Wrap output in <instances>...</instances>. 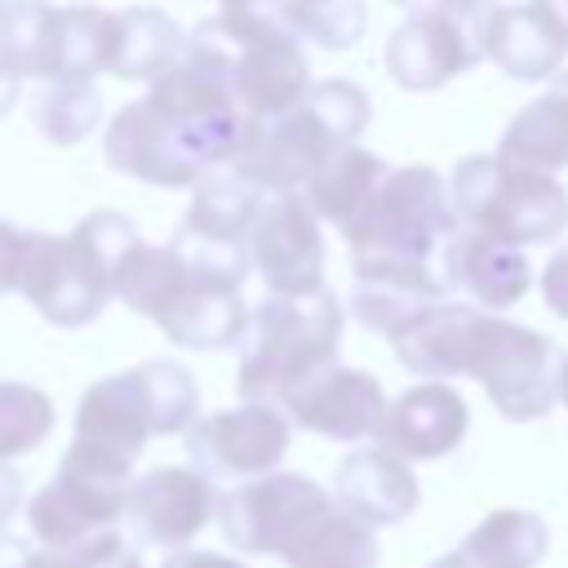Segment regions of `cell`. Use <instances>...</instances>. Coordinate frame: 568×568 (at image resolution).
Masks as SVG:
<instances>
[{
    "instance_id": "obj_1",
    "label": "cell",
    "mask_w": 568,
    "mask_h": 568,
    "mask_svg": "<svg viewBox=\"0 0 568 568\" xmlns=\"http://www.w3.org/2000/svg\"><path fill=\"white\" fill-rule=\"evenodd\" d=\"M248 115L235 98V49L217 22H200L151 93L124 102L106 124V164L151 186H200L235 164Z\"/></svg>"
},
{
    "instance_id": "obj_2",
    "label": "cell",
    "mask_w": 568,
    "mask_h": 568,
    "mask_svg": "<svg viewBox=\"0 0 568 568\" xmlns=\"http://www.w3.org/2000/svg\"><path fill=\"white\" fill-rule=\"evenodd\" d=\"M231 550L275 555L284 568H377V537L346 515L328 488L306 475L275 470L231 488L217 501Z\"/></svg>"
},
{
    "instance_id": "obj_3",
    "label": "cell",
    "mask_w": 568,
    "mask_h": 568,
    "mask_svg": "<svg viewBox=\"0 0 568 568\" xmlns=\"http://www.w3.org/2000/svg\"><path fill=\"white\" fill-rule=\"evenodd\" d=\"M138 240V226L115 209L80 217L67 235L27 231L13 293H22L49 324L80 328L102 315L106 297H115V266Z\"/></svg>"
},
{
    "instance_id": "obj_4",
    "label": "cell",
    "mask_w": 568,
    "mask_h": 568,
    "mask_svg": "<svg viewBox=\"0 0 568 568\" xmlns=\"http://www.w3.org/2000/svg\"><path fill=\"white\" fill-rule=\"evenodd\" d=\"M342 346V306L328 288L280 297L271 293L248 311L240 337V395L244 404H284L302 382L337 364Z\"/></svg>"
},
{
    "instance_id": "obj_5",
    "label": "cell",
    "mask_w": 568,
    "mask_h": 568,
    "mask_svg": "<svg viewBox=\"0 0 568 568\" xmlns=\"http://www.w3.org/2000/svg\"><path fill=\"white\" fill-rule=\"evenodd\" d=\"M448 195L466 231H479L510 248L550 244L568 226V191L550 173L510 164L501 155L457 160Z\"/></svg>"
},
{
    "instance_id": "obj_6",
    "label": "cell",
    "mask_w": 568,
    "mask_h": 568,
    "mask_svg": "<svg viewBox=\"0 0 568 568\" xmlns=\"http://www.w3.org/2000/svg\"><path fill=\"white\" fill-rule=\"evenodd\" d=\"M342 235L355 248V257H395V262L435 266L444 244L457 235L453 195L444 191V178L426 164L390 169L364 217Z\"/></svg>"
},
{
    "instance_id": "obj_7",
    "label": "cell",
    "mask_w": 568,
    "mask_h": 568,
    "mask_svg": "<svg viewBox=\"0 0 568 568\" xmlns=\"http://www.w3.org/2000/svg\"><path fill=\"white\" fill-rule=\"evenodd\" d=\"M129 484H133V466L71 444L58 462V475L27 506L31 537L44 550L71 555L93 537L115 532V519L124 515L129 501Z\"/></svg>"
},
{
    "instance_id": "obj_8",
    "label": "cell",
    "mask_w": 568,
    "mask_h": 568,
    "mask_svg": "<svg viewBox=\"0 0 568 568\" xmlns=\"http://www.w3.org/2000/svg\"><path fill=\"white\" fill-rule=\"evenodd\" d=\"M493 9H497L493 0H457L448 9L408 13V22H399L386 40L390 80L399 89L430 93L453 75H462L466 67H475L479 58H488L484 40Z\"/></svg>"
},
{
    "instance_id": "obj_9",
    "label": "cell",
    "mask_w": 568,
    "mask_h": 568,
    "mask_svg": "<svg viewBox=\"0 0 568 568\" xmlns=\"http://www.w3.org/2000/svg\"><path fill=\"white\" fill-rule=\"evenodd\" d=\"M559 351L546 333L515 324V320H488L479 355L470 364V377L488 390L493 408L510 422H537L559 399Z\"/></svg>"
},
{
    "instance_id": "obj_10",
    "label": "cell",
    "mask_w": 568,
    "mask_h": 568,
    "mask_svg": "<svg viewBox=\"0 0 568 568\" xmlns=\"http://www.w3.org/2000/svg\"><path fill=\"white\" fill-rule=\"evenodd\" d=\"M288 413L275 404H240L200 417L186 430V457L204 479L248 484L262 475H275V466L288 453Z\"/></svg>"
},
{
    "instance_id": "obj_11",
    "label": "cell",
    "mask_w": 568,
    "mask_h": 568,
    "mask_svg": "<svg viewBox=\"0 0 568 568\" xmlns=\"http://www.w3.org/2000/svg\"><path fill=\"white\" fill-rule=\"evenodd\" d=\"M342 151L328 129L311 115L306 98L275 120H248L244 129V146L235 155L231 169H240L257 191H275V195H302L311 186V178L328 164V155Z\"/></svg>"
},
{
    "instance_id": "obj_12",
    "label": "cell",
    "mask_w": 568,
    "mask_h": 568,
    "mask_svg": "<svg viewBox=\"0 0 568 568\" xmlns=\"http://www.w3.org/2000/svg\"><path fill=\"white\" fill-rule=\"evenodd\" d=\"M248 257L271 293L302 297L324 288V235L306 195H275L262 204L248 235Z\"/></svg>"
},
{
    "instance_id": "obj_13",
    "label": "cell",
    "mask_w": 568,
    "mask_h": 568,
    "mask_svg": "<svg viewBox=\"0 0 568 568\" xmlns=\"http://www.w3.org/2000/svg\"><path fill=\"white\" fill-rule=\"evenodd\" d=\"M213 479H204L195 466H155L129 484L124 519L142 546L160 550H186L195 532L217 515Z\"/></svg>"
},
{
    "instance_id": "obj_14",
    "label": "cell",
    "mask_w": 568,
    "mask_h": 568,
    "mask_svg": "<svg viewBox=\"0 0 568 568\" xmlns=\"http://www.w3.org/2000/svg\"><path fill=\"white\" fill-rule=\"evenodd\" d=\"M280 408L302 430H315V435L337 439V444H359V439H377L382 435V422H386L390 404H386L382 382L373 373L346 368V364H328L324 373L302 382Z\"/></svg>"
},
{
    "instance_id": "obj_15",
    "label": "cell",
    "mask_w": 568,
    "mask_h": 568,
    "mask_svg": "<svg viewBox=\"0 0 568 568\" xmlns=\"http://www.w3.org/2000/svg\"><path fill=\"white\" fill-rule=\"evenodd\" d=\"M448 293L439 266L422 262H395V257H355V293L351 311L364 328L382 337H399L413 328L430 306H439Z\"/></svg>"
},
{
    "instance_id": "obj_16",
    "label": "cell",
    "mask_w": 568,
    "mask_h": 568,
    "mask_svg": "<svg viewBox=\"0 0 568 568\" xmlns=\"http://www.w3.org/2000/svg\"><path fill=\"white\" fill-rule=\"evenodd\" d=\"M151 435H155V426H151V404H146V390H142L138 368L111 373V377L93 382L80 395L75 439L71 444H80V448H89L98 457H111V462L133 466Z\"/></svg>"
},
{
    "instance_id": "obj_17",
    "label": "cell",
    "mask_w": 568,
    "mask_h": 568,
    "mask_svg": "<svg viewBox=\"0 0 568 568\" xmlns=\"http://www.w3.org/2000/svg\"><path fill=\"white\" fill-rule=\"evenodd\" d=\"M333 501L368 528H390V524H399L417 510L422 493H417L413 466L399 453L373 444V448H351L337 462Z\"/></svg>"
},
{
    "instance_id": "obj_18",
    "label": "cell",
    "mask_w": 568,
    "mask_h": 568,
    "mask_svg": "<svg viewBox=\"0 0 568 568\" xmlns=\"http://www.w3.org/2000/svg\"><path fill=\"white\" fill-rule=\"evenodd\" d=\"M466 426H470L466 399L448 382H422L408 386L399 399H390L377 439L404 462H435L466 439Z\"/></svg>"
},
{
    "instance_id": "obj_19",
    "label": "cell",
    "mask_w": 568,
    "mask_h": 568,
    "mask_svg": "<svg viewBox=\"0 0 568 568\" xmlns=\"http://www.w3.org/2000/svg\"><path fill=\"white\" fill-rule=\"evenodd\" d=\"M488 311L466 306V302H439L430 306L413 328H404L390 346L395 359L426 377V382H448V377H470V364L479 355L484 328H488Z\"/></svg>"
},
{
    "instance_id": "obj_20",
    "label": "cell",
    "mask_w": 568,
    "mask_h": 568,
    "mask_svg": "<svg viewBox=\"0 0 568 568\" xmlns=\"http://www.w3.org/2000/svg\"><path fill=\"white\" fill-rule=\"evenodd\" d=\"M235 49V98L248 120L288 115L311 93V62L297 36H266Z\"/></svg>"
},
{
    "instance_id": "obj_21",
    "label": "cell",
    "mask_w": 568,
    "mask_h": 568,
    "mask_svg": "<svg viewBox=\"0 0 568 568\" xmlns=\"http://www.w3.org/2000/svg\"><path fill=\"white\" fill-rule=\"evenodd\" d=\"M439 275L448 288H466L479 311H506L528 293L532 266L524 248H510L479 231L457 226V235L439 253Z\"/></svg>"
},
{
    "instance_id": "obj_22",
    "label": "cell",
    "mask_w": 568,
    "mask_h": 568,
    "mask_svg": "<svg viewBox=\"0 0 568 568\" xmlns=\"http://www.w3.org/2000/svg\"><path fill=\"white\" fill-rule=\"evenodd\" d=\"M155 324L173 346L222 351V346H240L248 311H244V297H240L235 280H217V275H204V271L186 266V288L178 293V302Z\"/></svg>"
},
{
    "instance_id": "obj_23",
    "label": "cell",
    "mask_w": 568,
    "mask_h": 568,
    "mask_svg": "<svg viewBox=\"0 0 568 568\" xmlns=\"http://www.w3.org/2000/svg\"><path fill=\"white\" fill-rule=\"evenodd\" d=\"M488 58L510 80H555L568 58V31L541 4H497L488 18Z\"/></svg>"
},
{
    "instance_id": "obj_24",
    "label": "cell",
    "mask_w": 568,
    "mask_h": 568,
    "mask_svg": "<svg viewBox=\"0 0 568 568\" xmlns=\"http://www.w3.org/2000/svg\"><path fill=\"white\" fill-rule=\"evenodd\" d=\"M266 204V191H257L240 169H213L195 195H191V209L182 217V235L191 240H204V244H217V248H248V235L257 226V213Z\"/></svg>"
},
{
    "instance_id": "obj_25",
    "label": "cell",
    "mask_w": 568,
    "mask_h": 568,
    "mask_svg": "<svg viewBox=\"0 0 568 568\" xmlns=\"http://www.w3.org/2000/svg\"><path fill=\"white\" fill-rule=\"evenodd\" d=\"M386 173H390L386 160L373 155V151H364V146L355 142V146L333 151L328 164L311 178V186H306L302 195H306V204H311L315 217L333 222L337 231H351V226L364 217V209L373 204V195L382 191Z\"/></svg>"
},
{
    "instance_id": "obj_26",
    "label": "cell",
    "mask_w": 568,
    "mask_h": 568,
    "mask_svg": "<svg viewBox=\"0 0 568 568\" xmlns=\"http://www.w3.org/2000/svg\"><path fill=\"white\" fill-rule=\"evenodd\" d=\"M501 160L537 169V173H559L568 169V71L550 80L541 98H532L501 133Z\"/></svg>"
},
{
    "instance_id": "obj_27",
    "label": "cell",
    "mask_w": 568,
    "mask_h": 568,
    "mask_svg": "<svg viewBox=\"0 0 568 568\" xmlns=\"http://www.w3.org/2000/svg\"><path fill=\"white\" fill-rule=\"evenodd\" d=\"M111 44H115V13L98 9V4L58 9L44 80H53V84H93L98 71H111Z\"/></svg>"
},
{
    "instance_id": "obj_28",
    "label": "cell",
    "mask_w": 568,
    "mask_h": 568,
    "mask_svg": "<svg viewBox=\"0 0 568 568\" xmlns=\"http://www.w3.org/2000/svg\"><path fill=\"white\" fill-rule=\"evenodd\" d=\"M182 27L151 9V4H133L115 13V44H111V75L120 80H155L160 71L173 67V58L182 53Z\"/></svg>"
},
{
    "instance_id": "obj_29",
    "label": "cell",
    "mask_w": 568,
    "mask_h": 568,
    "mask_svg": "<svg viewBox=\"0 0 568 568\" xmlns=\"http://www.w3.org/2000/svg\"><path fill=\"white\" fill-rule=\"evenodd\" d=\"M182 288H186V262H182V253L173 244H146V240H138L124 253V262L115 266V280H111V293L129 311L146 315V320H160L178 302Z\"/></svg>"
},
{
    "instance_id": "obj_30",
    "label": "cell",
    "mask_w": 568,
    "mask_h": 568,
    "mask_svg": "<svg viewBox=\"0 0 568 568\" xmlns=\"http://www.w3.org/2000/svg\"><path fill=\"white\" fill-rule=\"evenodd\" d=\"M462 550L479 568H537L550 550V528L532 510H493L462 537Z\"/></svg>"
},
{
    "instance_id": "obj_31",
    "label": "cell",
    "mask_w": 568,
    "mask_h": 568,
    "mask_svg": "<svg viewBox=\"0 0 568 568\" xmlns=\"http://www.w3.org/2000/svg\"><path fill=\"white\" fill-rule=\"evenodd\" d=\"M53 13L58 9L44 4V0H4V9H0V62L9 71L44 80Z\"/></svg>"
},
{
    "instance_id": "obj_32",
    "label": "cell",
    "mask_w": 568,
    "mask_h": 568,
    "mask_svg": "<svg viewBox=\"0 0 568 568\" xmlns=\"http://www.w3.org/2000/svg\"><path fill=\"white\" fill-rule=\"evenodd\" d=\"M138 377L151 404L155 435H186L200 422V386L178 359H146L138 364Z\"/></svg>"
},
{
    "instance_id": "obj_33",
    "label": "cell",
    "mask_w": 568,
    "mask_h": 568,
    "mask_svg": "<svg viewBox=\"0 0 568 568\" xmlns=\"http://www.w3.org/2000/svg\"><path fill=\"white\" fill-rule=\"evenodd\" d=\"M31 120L53 146H75L98 129L102 98H98L93 84H49V89L36 93Z\"/></svg>"
},
{
    "instance_id": "obj_34",
    "label": "cell",
    "mask_w": 568,
    "mask_h": 568,
    "mask_svg": "<svg viewBox=\"0 0 568 568\" xmlns=\"http://www.w3.org/2000/svg\"><path fill=\"white\" fill-rule=\"evenodd\" d=\"M53 430V399L31 382H0V462L40 448Z\"/></svg>"
},
{
    "instance_id": "obj_35",
    "label": "cell",
    "mask_w": 568,
    "mask_h": 568,
    "mask_svg": "<svg viewBox=\"0 0 568 568\" xmlns=\"http://www.w3.org/2000/svg\"><path fill=\"white\" fill-rule=\"evenodd\" d=\"M288 22L297 40H311L320 49H355L364 27H368V9L364 0H288Z\"/></svg>"
},
{
    "instance_id": "obj_36",
    "label": "cell",
    "mask_w": 568,
    "mask_h": 568,
    "mask_svg": "<svg viewBox=\"0 0 568 568\" xmlns=\"http://www.w3.org/2000/svg\"><path fill=\"white\" fill-rule=\"evenodd\" d=\"M306 106L328 129V138L337 146H355V138L373 120V102H368V93L355 80H320V84H311Z\"/></svg>"
},
{
    "instance_id": "obj_37",
    "label": "cell",
    "mask_w": 568,
    "mask_h": 568,
    "mask_svg": "<svg viewBox=\"0 0 568 568\" xmlns=\"http://www.w3.org/2000/svg\"><path fill=\"white\" fill-rule=\"evenodd\" d=\"M75 555L84 559V568H142V555L120 532H102L89 546H80Z\"/></svg>"
},
{
    "instance_id": "obj_38",
    "label": "cell",
    "mask_w": 568,
    "mask_h": 568,
    "mask_svg": "<svg viewBox=\"0 0 568 568\" xmlns=\"http://www.w3.org/2000/svg\"><path fill=\"white\" fill-rule=\"evenodd\" d=\"M541 297L559 320H568V244H559L541 266Z\"/></svg>"
},
{
    "instance_id": "obj_39",
    "label": "cell",
    "mask_w": 568,
    "mask_h": 568,
    "mask_svg": "<svg viewBox=\"0 0 568 568\" xmlns=\"http://www.w3.org/2000/svg\"><path fill=\"white\" fill-rule=\"evenodd\" d=\"M22 240H27V231H22V226L0 222V293H13L18 262H22Z\"/></svg>"
},
{
    "instance_id": "obj_40",
    "label": "cell",
    "mask_w": 568,
    "mask_h": 568,
    "mask_svg": "<svg viewBox=\"0 0 568 568\" xmlns=\"http://www.w3.org/2000/svg\"><path fill=\"white\" fill-rule=\"evenodd\" d=\"M160 568H248L231 555H217V550H173Z\"/></svg>"
},
{
    "instance_id": "obj_41",
    "label": "cell",
    "mask_w": 568,
    "mask_h": 568,
    "mask_svg": "<svg viewBox=\"0 0 568 568\" xmlns=\"http://www.w3.org/2000/svg\"><path fill=\"white\" fill-rule=\"evenodd\" d=\"M18 506H22V479L0 462V528L18 515Z\"/></svg>"
},
{
    "instance_id": "obj_42",
    "label": "cell",
    "mask_w": 568,
    "mask_h": 568,
    "mask_svg": "<svg viewBox=\"0 0 568 568\" xmlns=\"http://www.w3.org/2000/svg\"><path fill=\"white\" fill-rule=\"evenodd\" d=\"M27 559H31V546L0 528V568H27Z\"/></svg>"
},
{
    "instance_id": "obj_43",
    "label": "cell",
    "mask_w": 568,
    "mask_h": 568,
    "mask_svg": "<svg viewBox=\"0 0 568 568\" xmlns=\"http://www.w3.org/2000/svg\"><path fill=\"white\" fill-rule=\"evenodd\" d=\"M18 93H22V75L0 62V115H9L18 106Z\"/></svg>"
},
{
    "instance_id": "obj_44",
    "label": "cell",
    "mask_w": 568,
    "mask_h": 568,
    "mask_svg": "<svg viewBox=\"0 0 568 568\" xmlns=\"http://www.w3.org/2000/svg\"><path fill=\"white\" fill-rule=\"evenodd\" d=\"M426 568H479V564H475V559H470V555H466V550L457 546V550H448V555H439V559H430Z\"/></svg>"
},
{
    "instance_id": "obj_45",
    "label": "cell",
    "mask_w": 568,
    "mask_h": 568,
    "mask_svg": "<svg viewBox=\"0 0 568 568\" xmlns=\"http://www.w3.org/2000/svg\"><path fill=\"white\" fill-rule=\"evenodd\" d=\"M390 4H399V9H408V13H430V9H448V4H457V0H390Z\"/></svg>"
},
{
    "instance_id": "obj_46",
    "label": "cell",
    "mask_w": 568,
    "mask_h": 568,
    "mask_svg": "<svg viewBox=\"0 0 568 568\" xmlns=\"http://www.w3.org/2000/svg\"><path fill=\"white\" fill-rule=\"evenodd\" d=\"M532 4H541V9H546V13L568 31V0H532Z\"/></svg>"
},
{
    "instance_id": "obj_47",
    "label": "cell",
    "mask_w": 568,
    "mask_h": 568,
    "mask_svg": "<svg viewBox=\"0 0 568 568\" xmlns=\"http://www.w3.org/2000/svg\"><path fill=\"white\" fill-rule=\"evenodd\" d=\"M559 399H564V408H568V355L559 359Z\"/></svg>"
},
{
    "instance_id": "obj_48",
    "label": "cell",
    "mask_w": 568,
    "mask_h": 568,
    "mask_svg": "<svg viewBox=\"0 0 568 568\" xmlns=\"http://www.w3.org/2000/svg\"><path fill=\"white\" fill-rule=\"evenodd\" d=\"M0 9H4V0H0Z\"/></svg>"
}]
</instances>
